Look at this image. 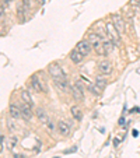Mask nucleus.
<instances>
[{
    "label": "nucleus",
    "mask_w": 140,
    "mask_h": 158,
    "mask_svg": "<svg viewBox=\"0 0 140 158\" xmlns=\"http://www.w3.org/2000/svg\"><path fill=\"white\" fill-rule=\"evenodd\" d=\"M88 41L91 46H93V49L97 52V55H102V56H105L107 55V52L104 49V45H102V41L100 38V35L95 34V32H90L88 34Z\"/></svg>",
    "instance_id": "f257e3e1"
},
{
    "label": "nucleus",
    "mask_w": 140,
    "mask_h": 158,
    "mask_svg": "<svg viewBox=\"0 0 140 158\" xmlns=\"http://www.w3.org/2000/svg\"><path fill=\"white\" fill-rule=\"evenodd\" d=\"M105 30H107L108 38L111 39L114 44H119V42H121V34L116 31L114 23H107V24H105Z\"/></svg>",
    "instance_id": "f03ea898"
},
{
    "label": "nucleus",
    "mask_w": 140,
    "mask_h": 158,
    "mask_svg": "<svg viewBox=\"0 0 140 158\" xmlns=\"http://www.w3.org/2000/svg\"><path fill=\"white\" fill-rule=\"evenodd\" d=\"M74 49H77V51L83 55V56H87V55L91 53V51H93V46H91V44H90L88 39H81V41L76 45V48H74Z\"/></svg>",
    "instance_id": "7ed1b4c3"
},
{
    "label": "nucleus",
    "mask_w": 140,
    "mask_h": 158,
    "mask_svg": "<svg viewBox=\"0 0 140 158\" xmlns=\"http://www.w3.org/2000/svg\"><path fill=\"white\" fill-rule=\"evenodd\" d=\"M48 71H49V74H51L53 78H66V74H64L63 69H62L59 64H56V63L49 64Z\"/></svg>",
    "instance_id": "20e7f679"
},
{
    "label": "nucleus",
    "mask_w": 140,
    "mask_h": 158,
    "mask_svg": "<svg viewBox=\"0 0 140 158\" xmlns=\"http://www.w3.org/2000/svg\"><path fill=\"white\" fill-rule=\"evenodd\" d=\"M71 94L74 97L76 101H83L84 99V91H83V85L80 81H76L71 85Z\"/></svg>",
    "instance_id": "39448f33"
},
{
    "label": "nucleus",
    "mask_w": 140,
    "mask_h": 158,
    "mask_svg": "<svg viewBox=\"0 0 140 158\" xmlns=\"http://www.w3.org/2000/svg\"><path fill=\"white\" fill-rule=\"evenodd\" d=\"M55 87L62 92H71V87L69 85V83L66 78H53Z\"/></svg>",
    "instance_id": "423d86ee"
},
{
    "label": "nucleus",
    "mask_w": 140,
    "mask_h": 158,
    "mask_svg": "<svg viewBox=\"0 0 140 158\" xmlns=\"http://www.w3.org/2000/svg\"><path fill=\"white\" fill-rule=\"evenodd\" d=\"M112 23H114L115 28H116V31L119 32V34H123V32H125V21H123V18L121 17V14L115 13L114 16H112Z\"/></svg>",
    "instance_id": "0eeeda50"
},
{
    "label": "nucleus",
    "mask_w": 140,
    "mask_h": 158,
    "mask_svg": "<svg viewBox=\"0 0 140 158\" xmlns=\"http://www.w3.org/2000/svg\"><path fill=\"white\" fill-rule=\"evenodd\" d=\"M98 70H100L101 74L108 76V74L112 73V63H111L109 60H101V62L98 63Z\"/></svg>",
    "instance_id": "6e6552de"
},
{
    "label": "nucleus",
    "mask_w": 140,
    "mask_h": 158,
    "mask_svg": "<svg viewBox=\"0 0 140 158\" xmlns=\"http://www.w3.org/2000/svg\"><path fill=\"white\" fill-rule=\"evenodd\" d=\"M20 109H21V116L25 120L32 119V111H31V107L30 105H27L25 102H21L20 104Z\"/></svg>",
    "instance_id": "1a4fd4ad"
},
{
    "label": "nucleus",
    "mask_w": 140,
    "mask_h": 158,
    "mask_svg": "<svg viewBox=\"0 0 140 158\" xmlns=\"http://www.w3.org/2000/svg\"><path fill=\"white\" fill-rule=\"evenodd\" d=\"M57 132L60 133L62 136H69L70 134V125L66 123V122H63V120H60V122L57 123Z\"/></svg>",
    "instance_id": "9d476101"
},
{
    "label": "nucleus",
    "mask_w": 140,
    "mask_h": 158,
    "mask_svg": "<svg viewBox=\"0 0 140 158\" xmlns=\"http://www.w3.org/2000/svg\"><path fill=\"white\" fill-rule=\"evenodd\" d=\"M69 57H70V60H71L73 63H76V64L81 63V62H83V59H84V56L78 51H77V49H73V51L70 52Z\"/></svg>",
    "instance_id": "9b49d317"
},
{
    "label": "nucleus",
    "mask_w": 140,
    "mask_h": 158,
    "mask_svg": "<svg viewBox=\"0 0 140 158\" xmlns=\"http://www.w3.org/2000/svg\"><path fill=\"white\" fill-rule=\"evenodd\" d=\"M70 114H71V116H73L76 120H81V119H83V111L80 109L78 105H73V107L70 108Z\"/></svg>",
    "instance_id": "f8f14e48"
},
{
    "label": "nucleus",
    "mask_w": 140,
    "mask_h": 158,
    "mask_svg": "<svg viewBox=\"0 0 140 158\" xmlns=\"http://www.w3.org/2000/svg\"><path fill=\"white\" fill-rule=\"evenodd\" d=\"M31 87L37 92H44V87H42V84H41V81H39V78L37 76L31 77Z\"/></svg>",
    "instance_id": "ddd939ff"
},
{
    "label": "nucleus",
    "mask_w": 140,
    "mask_h": 158,
    "mask_svg": "<svg viewBox=\"0 0 140 158\" xmlns=\"http://www.w3.org/2000/svg\"><path fill=\"white\" fill-rule=\"evenodd\" d=\"M37 118H38L39 122L44 123V125L49 122V116H48V114H46V111H45L44 108H38V109H37Z\"/></svg>",
    "instance_id": "4468645a"
},
{
    "label": "nucleus",
    "mask_w": 140,
    "mask_h": 158,
    "mask_svg": "<svg viewBox=\"0 0 140 158\" xmlns=\"http://www.w3.org/2000/svg\"><path fill=\"white\" fill-rule=\"evenodd\" d=\"M8 112H10V116L14 118V119L23 118V116H21V109H20V107H17V105H10V107H8Z\"/></svg>",
    "instance_id": "2eb2a0df"
},
{
    "label": "nucleus",
    "mask_w": 140,
    "mask_h": 158,
    "mask_svg": "<svg viewBox=\"0 0 140 158\" xmlns=\"http://www.w3.org/2000/svg\"><path fill=\"white\" fill-rule=\"evenodd\" d=\"M20 94H21V99H23V102H25L27 105H30V107H31L32 104H34V102H32L31 95H30V92H28L27 90H23Z\"/></svg>",
    "instance_id": "dca6fc26"
},
{
    "label": "nucleus",
    "mask_w": 140,
    "mask_h": 158,
    "mask_svg": "<svg viewBox=\"0 0 140 158\" xmlns=\"http://www.w3.org/2000/svg\"><path fill=\"white\" fill-rule=\"evenodd\" d=\"M25 11H27V7L23 4V1H18L17 3V14H18L20 20L25 18Z\"/></svg>",
    "instance_id": "f3484780"
},
{
    "label": "nucleus",
    "mask_w": 140,
    "mask_h": 158,
    "mask_svg": "<svg viewBox=\"0 0 140 158\" xmlns=\"http://www.w3.org/2000/svg\"><path fill=\"white\" fill-rule=\"evenodd\" d=\"M102 45H104V49H105V52H107V55H108L111 51H114L115 44L111 41V39H108V38L102 39Z\"/></svg>",
    "instance_id": "a211bd4d"
},
{
    "label": "nucleus",
    "mask_w": 140,
    "mask_h": 158,
    "mask_svg": "<svg viewBox=\"0 0 140 158\" xmlns=\"http://www.w3.org/2000/svg\"><path fill=\"white\" fill-rule=\"evenodd\" d=\"M95 85L97 87H100L101 90H104L107 87V81H105V78H102L101 76H97L95 77Z\"/></svg>",
    "instance_id": "6ab92c4d"
},
{
    "label": "nucleus",
    "mask_w": 140,
    "mask_h": 158,
    "mask_svg": "<svg viewBox=\"0 0 140 158\" xmlns=\"http://www.w3.org/2000/svg\"><path fill=\"white\" fill-rule=\"evenodd\" d=\"M88 90L91 91V94L95 95V97H98V95H101L102 90L100 88V87H97V85H94V84H88Z\"/></svg>",
    "instance_id": "aec40b11"
},
{
    "label": "nucleus",
    "mask_w": 140,
    "mask_h": 158,
    "mask_svg": "<svg viewBox=\"0 0 140 158\" xmlns=\"http://www.w3.org/2000/svg\"><path fill=\"white\" fill-rule=\"evenodd\" d=\"M17 141H18V140H17V137H16V136H13V137H10V139L6 141V143H7L6 147L8 148V150H11V148H14V147H16Z\"/></svg>",
    "instance_id": "412c9836"
},
{
    "label": "nucleus",
    "mask_w": 140,
    "mask_h": 158,
    "mask_svg": "<svg viewBox=\"0 0 140 158\" xmlns=\"http://www.w3.org/2000/svg\"><path fill=\"white\" fill-rule=\"evenodd\" d=\"M45 127L48 129V132H51V133L55 130V126H53V122H52V120H49L48 123H45Z\"/></svg>",
    "instance_id": "4be33fe9"
},
{
    "label": "nucleus",
    "mask_w": 140,
    "mask_h": 158,
    "mask_svg": "<svg viewBox=\"0 0 140 158\" xmlns=\"http://www.w3.org/2000/svg\"><path fill=\"white\" fill-rule=\"evenodd\" d=\"M21 1H23V4L27 7V10H30V8H31V6H32L31 0H21Z\"/></svg>",
    "instance_id": "5701e85b"
},
{
    "label": "nucleus",
    "mask_w": 140,
    "mask_h": 158,
    "mask_svg": "<svg viewBox=\"0 0 140 158\" xmlns=\"http://www.w3.org/2000/svg\"><path fill=\"white\" fill-rule=\"evenodd\" d=\"M77 151V147H73V148H69V150H64V154H71V152H76Z\"/></svg>",
    "instance_id": "b1692460"
},
{
    "label": "nucleus",
    "mask_w": 140,
    "mask_h": 158,
    "mask_svg": "<svg viewBox=\"0 0 140 158\" xmlns=\"http://www.w3.org/2000/svg\"><path fill=\"white\" fill-rule=\"evenodd\" d=\"M10 1H11V0H1V7L6 8V7L10 4Z\"/></svg>",
    "instance_id": "393cba45"
},
{
    "label": "nucleus",
    "mask_w": 140,
    "mask_h": 158,
    "mask_svg": "<svg viewBox=\"0 0 140 158\" xmlns=\"http://www.w3.org/2000/svg\"><path fill=\"white\" fill-rule=\"evenodd\" d=\"M3 143H4V136L0 134V152H1V150H3Z\"/></svg>",
    "instance_id": "a878e982"
},
{
    "label": "nucleus",
    "mask_w": 140,
    "mask_h": 158,
    "mask_svg": "<svg viewBox=\"0 0 140 158\" xmlns=\"http://www.w3.org/2000/svg\"><path fill=\"white\" fill-rule=\"evenodd\" d=\"M123 125H125V118L122 116L121 119H119V126H123Z\"/></svg>",
    "instance_id": "bb28decb"
},
{
    "label": "nucleus",
    "mask_w": 140,
    "mask_h": 158,
    "mask_svg": "<svg viewBox=\"0 0 140 158\" xmlns=\"http://www.w3.org/2000/svg\"><path fill=\"white\" fill-rule=\"evenodd\" d=\"M132 134H133V137H137V134H139V132H137V130H133V132H132Z\"/></svg>",
    "instance_id": "cd10ccee"
},
{
    "label": "nucleus",
    "mask_w": 140,
    "mask_h": 158,
    "mask_svg": "<svg viewBox=\"0 0 140 158\" xmlns=\"http://www.w3.org/2000/svg\"><path fill=\"white\" fill-rule=\"evenodd\" d=\"M35 1H38L39 4H45L46 3V0H35Z\"/></svg>",
    "instance_id": "c85d7f7f"
},
{
    "label": "nucleus",
    "mask_w": 140,
    "mask_h": 158,
    "mask_svg": "<svg viewBox=\"0 0 140 158\" xmlns=\"http://www.w3.org/2000/svg\"><path fill=\"white\" fill-rule=\"evenodd\" d=\"M114 144H115V145H118V144H119V140L115 139V140H114Z\"/></svg>",
    "instance_id": "c756f323"
},
{
    "label": "nucleus",
    "mask_w": 140,
    "mask_h": 158,
    "mask_svg": "<svg viewBox=\"0 0 140 158\" xmlns=\"http://www.w3.org/2000/svg\"><path fill=\"white\" fill-rule=\"evenodd\" d=\"M53 158H59V157H53Z\"/></svg>",
    "instance_id": "7c9ffc66"
}]
</instances>
